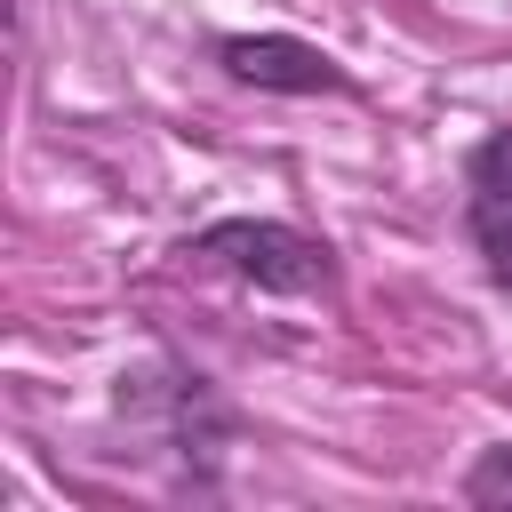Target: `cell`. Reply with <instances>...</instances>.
<instances>
[{"mask_svg": "<svg viewBox=\"0 0 512 512\" xmlns=\"http://www.w3.org/2000/svg\"><path fill=\"white\" fill-rule=\"evenodd\" d=\"M216 56H224L232 80L272 88V96H344V88H352V80L336 72V56H320V48L296 40V32H232Z\"/></svg>", "mask_w": 512, "mask_h": 512, "instance_id": "2", "label": "cell"}, {"mask_svg": "<svg viewBox=\"0 0 512 512\" xmlns=\"http://www.w3.org/2000/svg\"><path fill=\"white\" fill-rule=\"evenodd\" d=\"M192 256H208V264L256 280L264 296H312V288L336 280L328 248L304 240L296 224H272V216H224V224H208V232L192 240Z\"/></svg>", "mask_w": 512, "mask_h": 512, "instance_id": "1", "label": "cell"}, {"mask_svg": "<svg viewBox=\"0 0 512 512\" xmlns=\"http://www.w3.org/2000/svg\"><path fill=\"white\" fill-rule=\"evenodd\" d=\"M464 224L496 280H512V128L480 136L464 160Z\"/></svg>", "mask_w": 512, "mask_h": 512, "instance_id": "3", "label": "cell"}, {"mask_svg": "<svg viewBox=\"0 0 512 512\" xmlns=\"http://www.w3.org/2000/svg\"><path fill=\"white\" fill-rule=\"evenodd\" d=\"M464 504H512V448H488L464 472Z\"/></svg>", "mask_w": 512, "mask_h": 512, "instance_id": "4", "label": "cell"}]
</instances>
